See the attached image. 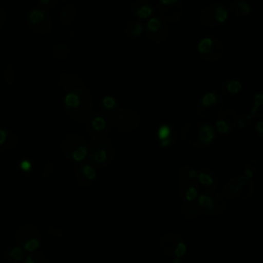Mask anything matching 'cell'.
I'll use <instances>...</instances> for the list:
<instances>
[{"instance_id":"2","label":"cell","mask_w":263,"mask_h":263,"mask_svg":"<svg viewBox=\"0 0 263 263\" xmlns=\"http://www.w3.org/2000/svg\"><path fill=\"white\" fill-rule=\"evenodd\" d=\"M181 139L194 147H205L215 139L214 127L205 122L188 123L180 132Z\"/></svg>"},{"instance_id":"12","label":"cell","mask_w":263,"mask_h":263,"mask_svg":"<svg viewBox=\"0 0 263 263\" xmlns=\"http://www.w3.org/2000/svg\"><path fill=\"white\" fill-rule=\"evenodd\" d=\"M112 122L120 132H130L138 127L139 116L135 111L123 109L117 110L111 117Z\"/></svg>"},{"instance_id":"8","label":"cell","mask_w":263,"mask_h":263,"mask_svg":"<svg viewBox=\"0 0 263 263\" xmlns=\"http://www.w3.org/2000/svg\"><path fill=\"white\" fill-rule=\"evenodd\" d=\"M86 129L88 134L93 137H107L109 134L111 126H112V120L111 117L102 113H93L89 114L88 117L84 120Z\"/></svg>"},{"instance_id":"24","label":"cell","mask_w":263,"mask_h":263,"mask_svg":"<svg viewBox=\"0 0 263 263\" xmlns=\"http://www.w3.org/2000/svg\"><path fill=\"white\" fill-rule=\"evenodd\" d=\"M60 84L66 90H70L76 87H80L81 81L73 73H64L60 76Z\"/></svg>"},{"instance_id":"17","label":"cell","mask_w":263,"mask_h":263,"mask_svg":"<svg viewBox=\"0 0 263 263\" xmlns=\"http://www.w3.org/2000/svg\"><path fill=\"white\" fill-rule=\"evenodd\" d=\"M95 177H96V171L91 165L87 163H81L76 166L75 182L80 187L90 186L92 181L95 180Z\"/></svg>"},{"instance_id":"25","label":"cell","mask_w":263,"mask_h":263,"mask_svg":"<svg viewBox=\"0 0 263 263\" xmlns=\"http://www.w3.org/2000/svg\"><path fill=\"white\" fill-rule=\"evenodd\" d=\"M230 10L236 16H245L250 13L251 7L245 0H234L230 4Z\"/></svg>"},{"instance_id":"16","label":"cell","mask_w":263,"mask_h":263,"mask_svg":"<svg viewBox=\"0 0 263 263\" xmlns=\"http://www.w3.org/2000/svg\"><path fill=\"white\" fill-rule=\"evenodd\" d=\"M160 246L164 253H166L167 255L174 258L181 257L186 250V247L183 240L181 239V237L178 236L177 234H172V233L165 234L164 236H162Z\"/></svg>"},{"instance_id":"20","label":"cell","mask_w":263,"mask_h":263,"mask_svg":"<svg viewBox=\"0 0 263 263\" xmlns=\"http://www.w3.org/2000/svg\"><path fill=\"white\" fill-rule=\"evenodd\" d=\"M197 183L206 189H213L217 187L218 178L214 172L210 170H201L197 175Z\"/></svg>"},{"instance_id":"35","label":"cell","mask_w":263,"mask_h":263,"mask_svg":"<svg viewBox=\"0 0 263 263\" xmlns=\"http://www.w3.org/2000/svg\"><path fill=\"white\" fill-rule=\"evenodd\" d=\"M59 0H38V3L45 8H52L58 4Z\"/></svg>"},{"instance_id":"11","label":"cell","mask_w":263,"mask_h":263,"mask_svg":"<svg viewBox=\"0 0 263 263\" xmlns=\"http://www.w3.org/2000/svg\"><path fill=\"white\" fill-rule=\"evenodd\" d=\"M197 51L203 60L216 61L222 57L224 46L220 40L212 37H206L198 42Z\"/></svg>"},{"instance_id":"23","label":"cell","mask_w":263,"mask_h":263,"mask_svg":"<svg viewBox=\"0 0 263 263\" xmlns=\"http://www.w3.org/2000/svg\"><path fill=\"white\" fill-rule=\"evenodd\" d=\"M130 8L134 14L140 18H147L152 14L151 6L145 0H136Z\"/></svg>"},{"instance_id":"28","label":"cell","mask_w":263,"mask_h":263,"mask_svg":"<svg viewBox=\"0 0 263 263\" xmlns=\"http://www.w3.org/2000/svg\"><path fill=\"white\" fill-rule=\"evenodd\" d=\"M197 175H198V171L192 166H183L180 170L181 181L197 184Z\"/></svg>"},{"instance_id":"4","label":"cell","mask_w":263,"mask_h":263,"mask_svg":"<svg viewBox=\"0 0 263 263\" xmlns=\"http://www.w3.org/2000/svg\"><path fill=\"white\" fill-rule=\"evenodd\" d=\"M61 149L68 159L80 161L88 152V143L79 135L67 134L61 142Z\"/></svg>"},{"instance_id":"1","label":"cell","mask_w":263,"mask_h":263,"mask_svg":"<svg viewBox=\"0 0 263 263\" xmlns=\"http://www.w3.org/2000/svg\"><path fill=\"white\" fill-rule=\"evenodd\" d=\"M64 104L65 111L72 120L84 121L91 113V98L89 93L81 87L68 90Z\"/></svg>"},{"instance_id":"9","label":"cell","mask_w":263,"mask_h":263,"mask_svg":"<svg viewBox=\"0 0 263 263\" xmlns=\"http://www.w3.org/2000/svg\"><path fill=\"white\" fill-rule=\"evenodd\" d=\"M228 16L226 7L221 3H211L201 12L200 21L206 27H217L222 25Z\"/></svg>"},{"instance_id":"14","label":"cell","mask_w":263,"mask_h":263,"mask_svg":"<svg viewBox=\"0 0 263 263\" xmlns=\"http://www.w3.org/2000/svg\"><path fill=\"white\" fill-rule=\"evenodd\" d=\"M148 37L155 43H161L166 40L170 29L163 18L158 16L150 17L146 26Z\"/></svg>"},{"instance_id":"21","label":"cell","mask_w":263,"mask_h":263,"mask_svg":"<svg viewBox=\"0 0 263 263\" xmlns=\"http://www.w3.org/2000/svg\"><path fill=\"white\" fill-rule=\"evenodd\" d=\"M156 136H157L162 147L170 146L175 141L174 126H172L170 124L161 125L156 132Z\"/></svg>"},{"instance_id":"22","label":"cell","mask_w":263,"mask_h":263,"mask_svg":"<svg viewBox=\"0 0 263 263\" xmlns=\"http://www.w3.org/2000/svg\"><path fill=\"white\" fill-rule=\"evenodd\" d=\"M18 143L17 137L7 129H0V148L3 150H11Z\"/></svg>"},{"instance_id":"36","label":"cell","mask_w":263,"mask_h":263,"mask_svg":"<svg viewBox=\"0 0 263 263\" xmlns=\"http://www.w3.org/2000/svg\"><path fill=\"white\" fill-rule=\"evenodd\" d=\"M172 263H183V261L182 260H180L179 258H175L174 260H173V262Z\"/></svg>"},{"instance_id":"32","label":"cell","mask_w":263,"mask_h":263,"mask_svg":"<svg viewBox=\"0 0 263 263\" xmlns=\"http://www.w3.org/2000/svg\"><path fill=\"white\" fill-rule=\"evenodd\" d=\"M25 263H49V260L47 256H45L43 253L33 251L30 252V254L27 256Z\"/></svg>"},{"instance_id":"26","label":"cell","mask_w":263,"mask_h":263,"mask_svg":"<svg viewBox=\"0 0 263 263\" xmlns=\"http://www.w3.org/2000/svg\"><path fill=\"white\" fill-rule=\"evenodd\" d=\"M101 109L104 114L111 117L118 110L116 100L113 97H105L101 102Z\"/></svg>"},{"instance_id":"6","label":"cell","mask_w":263,"mask_h":263,"mask_svg":"<svg viewBox=\"0 0 263 263\" xmlns=\"http://www.w3.org/2000/svg\"><path fill=\"white\" fill-rule=\"evenodd\" d=\"M196 203L200 212L206 215H219L225 210L226 205L223 196L213 189H208L198 195Z\"/></svg>"},{"instance_id":"34","label":"cell","mask_w":263,"mask_h":263,"mask_svg":"<svg viewBox=\"0 0 263 263\" xmlns=\"http://www.w3.org/2000/svg\"><path fill=\"white\" fill-rule=\"evenodd\" d=\"M8 257L14 261H20L24 257V250L20 247L17 248H11L8 251Z\"/></svg>"},{"instance_id":"18","label":"cell","mask_w":263,"mask_h":263,"mask_svg":"<svg viewBox=\"0 0 263 263\" xmlns=\"http://www.w3.org/2000/svg\"><path fill=\"white\" fill-rule=\"evenodd\" d=\"M219 114L220 115L216 121V127L218 132L221 134L230 133L236 123V113L234 112V110L229 109L224 112L221 111Z\"/></svg>"},{"instance_id":"29","label":"cell","mask_w":263,"mask_h":263,"mask_svg":"<svg viewBox=\"0 0 263 263\" xmlns=\"http://www.w3.org/2000/svg\"><path fill=\"white\" fill-rule=\"evenodd\" d=\"M126 35L130 37H138L142 34L143 32V26L141 23L137 21H129L124 29Z\"/></svg>"},{"instance_id":"27","label":"cell","mask_w":263,"mask_h":263,"mask_svg":"<svg viewBox=\"0 0 263 263\" xmlns=\"http://www.w3.org/2000/svg\"><path fill=\"white\" fill-rule=\"evenodd\" d=\"M181 214L186 219H195L201 214V212L196 201H194V202H184V205L181 210Z\"/></svg>"},{"instance_id":"3","label":"cell","mask_w":263,"mask_h":263,"mask_svg":"<svg viewBox=\"0 0 263 263\" xmlns=\"http://www.w3.org/2000/svg\"><path fill=\"white\" fill-rule=\"evenodd\" d=\"M89 149V160L98 167L109 165L115 156V150L112 142L107 137H93Z\"/></svg>"},{"instance_id":"15","label":"cell","mask_w":263,"mask_h":263,"mask_svg":"<svg viewBox=\"0 0 263 263\" xmlns=\"http://www.w3.org/2000/svg\"><path fill=\"white\" fill-rule=\"evenodd\" d=\"M158 11L161 18L167 22H177L182 15L181 0H159Z\"/></svg>"},{"instance_id":"30","label":"cell","mask_w":263,"mask_h":263,"mask_svg":"<svg viewBox=\"0 0 263 263\" xmlns=\"http://www.w3.org/2000/svg\"><path fill=\"white\" fill-rule=\"evenodd\" d=\"M240 89H241L240 82L238 80H234V79L226 81L222 86V90L226 95H235V93L239 92Z\"/></svg>"},{"instance_id":"19","label":"cell","mask_w":263,"mask_h":263,"mask_svg":"<svg viewBox=\"0 0 263 263\" xmlns=\"http://www.w3.org/2000/svg\"><path fill=\"white\" fill-rule=\"evenodd\" d=\"M179 194L184 202H194L199 195L198 187L195 183L181 181L179 186Z\"/></svg>"},{"instance_id":"13","label":"cell","mask_w":263,"mask_h":263,"mask_svg":"<svg viewBox=\"0 0 263 263\" xmlns=\"http://www.w3.org/2000/svg\"><path fill=\"white\" fill-rule=\"evenodd\" d=\"M29 26L39 34H46L51 29L50 15L43 9L35 8L30 10L28 15Z\"/></svg>"},{"instance_id":"7","label":"cell","mask_w":263,"mask_h":263,"mask_svg":"<svg viewBox=\"0 0 263 263\" xmlns=\"http://www.w3.org/2000/svg\"><path fill=\"white\" fill-rule=\"evenodd\" d=\"M16 242L24 251L33 252L40 245V233L36 227L31 224L22 225L15 234Z\"/></svg>"},{"instance_id":"33","label":"cell","mask_w":263,"mask_h":263,"mask_svg":"<svg viewBox=\"0 0 263 263\" xmlns=\"http://www.w3.org/2000/svg\"><path fill=\"white\" fill-rule=\"evenodd\" d=\"M69 47L68 46H66L65 44H58V45H55L54 47H53V53H54V55L57 57V58H59V59H62V60H64V59H66L67 57H68V53H69Z\"/></svg>"},{"instance_id":"5","label":"cell","mask_w":263,"mask_h":263,"mask_svg":"<svg viewBox=\"0 0 263 263\" xmlns=\"http://www.w3.org/2000/svg\"><path fill=\"white\" fill-rule=\"evenodd\" d=\"M253 182L245 176H236L229 180L223 188L226 197L233 200H243L253 193Z\"/></svg>"},{"instance_id":"31","label":"cell","mask_w":263,"mask_h":263,"mask_svg":"<svg viewBox=\"0 0 263 263\" xmlns=\"http://www.w3.org/2000/svg\"><path fill=\"white\" fill-rule=\"evenodd\" d=\"M60 18L64 24L72 23L75 18V9H74V7L70 4L63 7V9L60 13Z\"/></svg>"},{"instance_id":"10","label":"cell","mask_w":263,"mask_h":263,"mask_svg":"<svg viewBox=\"0 0 263 263\" xmlns=\"http://www.w3.org/2000/svg\"><path fill=\"white\" fill-rule=\"evenodd\" d=\"M224 101L221 96L217 92H208L205 93L197 106V113L200 116L213 117L218 115L223 109Z\"/></svg>"}]
</instances>
